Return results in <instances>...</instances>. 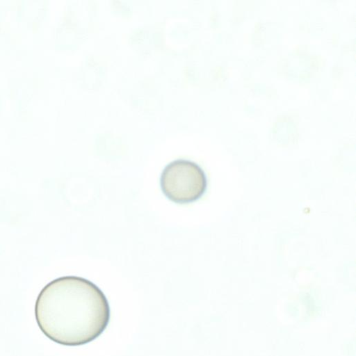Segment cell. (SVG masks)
Returning <instances> with one entry per match:
<instances>
[{
	"mask_svg": "<svg viewBox=\"0 0 356 356\" xmlns=\"http://www.w3.org/2000/svg\"><path fill=\"white\" fill-rule=\"evenodd\" d=\"M36 323L51 341L77 346L99 337L111 318L108 301L91 281L78 276L58 277L46 284L35 304Z\"/></svg>",
	"mask_w": 356,
	"mask_h": 356,
	"instance_id": "obj_1",
	"label": "cell"
},
{
	"mask_svg": "<svg viewBox=\"0 0 356 356\" xmlns=\"http://www.w3.org/2000/svg\"><path fill=\"white\" fill-rule=\"evenodd\" d=\"M208 181L204 170L195 162L178 159L163 170L160 186L165 196L177 204H188L206 193Z\"/></svg>",
	"mask_w": 356,
	"mask_h": 356,
	"instance_id": "obj_2",
	"label": "cell"
}]
</instances>
